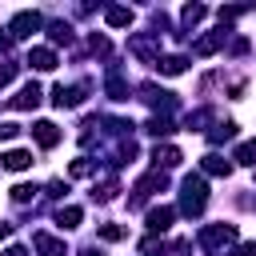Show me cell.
I'll return each instance as SVG.
<instances>
[{
  "label": "cell",
  "mask_w": 256,
  "mask_h": 256,
  "mask_svg": "<svg viewBox=\"0 0 256 256\" xmlns=\"http://www.w3.org/2000/svg\"><path fill=\"white\" fill-rule=\"evenodd\" d=\"M204 208H208V184H204V176H184L180 180V208L176 212H184L188 220H196V216H204Z\"/></svg>",
  "instance_id": "1"
},
{
  "label": "cell",
  "mask_w": 256,
  "mask_h": 256,
  "mask_svg": "<svg viewBox=\"0 0 256 256\" xmlns=\"http://www.w3.org/2000/svg\"><path fill=\"white\" fill-rule=\"evenodd\" d=\"M196 244H200L208 256H220V252H228V248L236 244V224H204L200 236H196Z\"/></svg>",
  "instance_id": "2"
},
{
  "label": "cell",
  "mask_w": 256,
  "mask_h": 256,
  "mask_svg": "<svg viewBox=\"0 0 256 256\" xmlns=\"http://www.w3.org/2000/svg\"><path fill=\"white\" fill-rule=\"evenodd\" d=\"M128 52L144 64H156L160 60V32H132L128 36Z\"/></svg>",
  "instance_id": "3"
},
{
  "label": "cell",
  "mask_w": 256,
  "mask_h": 256,
  "mask_svg": "<svg viewBox=\"0 0 256 256\" xmlns=\"http://www.w3.org/2000/svg\"><path fill=\"white\" fill-rule=\"evenodd\" d=\"M40 28H44V16L32 12V8H24V12H16V16L8 20V40H28V36L40 32Z\"/></svg>",
  "instance_id": "4"
},
{
  "label": "cell",
  "mask_w": 256,
  "mask_h": 256,
  "mask_svg": "<svg viewBox=\"0 0 256 256\" xmlns=\"http://www.w3.org/2000/svg\"><path fill=\"white\" fill-rule=\"evenodd\" d=\"M136 92H140L144 104L156 108V116H168V112L176 108V92H168V88H160V84H140Z\"/></svg>",
  "instance_id": "5"
},
{
  "label": "cell",
  "mask_w": 256,
  "mask_h": 256,
  "mask_svg": "<svg viewBox=\"0 0 256 256\" xmlns=\"http://www.w3.org/2000/svg\"><path fill=\"white\" fill-rule=\"evenodd\" d=\"M164 188H168V172L152 168V172H148V176H144V180L132 188V200H128V204H132V208H140L148 196H156V192H164Z\"/></svg>",
  "instance_id": "6"
},
{
  "label": "cell",
  "mask_w": 256,
  "mask_h": 256,
  "mask_svg": "<svg viewBox=\"0 0 256 256\" xmlns=\"http://www.w3.org/2000/svg\"><path fill=\"white\" fill-rule=\"evenodd\" d=\"M84 96H88V84H56L52 88L56 108H76V104H84Z\"/></svg>",
  "instance_id": "7"
},
{
  "label": "cell",
  "mask_w": 256,
  "mask_h": 256,
  "mask_svg": "<svg viewBox=\"0 0 256 256\" xmlns=\"http://www.w3.org/2000/svg\"><path fill=\"white\" fill-rule=\"evenodd\" d=\"M172 220H176V208H172V204H156V208H148L144 228L156 236V232H168V228H172Z\"/></svg>",
  "instance_id": "8"
},
{
  "label": "cell",
  "mask_w": 256,
  "mask_h": 256,
  "mask_svg": "<svg viewBox=\"0 0 256 256\" xmlns=\"http://www.w3.org/2000/svg\"><path fill=\"white\" fill-rule=\"evenodd\" d=\"M40 100H44V92H40V84H36V80H28V84H24V88H20V92H16V96H12L8 104H12L16 112H28V108H36Z\"/></svg>",
  "instance_id": "9"
},
{
  "label": "cell",
  "mask_w": 256,
  "mask_h": 256,
  "mask_svg": "<svg viewBox=\"0 0 256 256\" xmlns=\"http://www.w3.org/2000/svg\"><path fill=\"white\" fill-rule=\"evenodd\" d=\"M180 160H184V152H180L176 144H156V148H152V168H160V172L176 168Z\"/></svg>",
  "instance_id": "10"
},
{
  "label": "cell",
  "mask_w": 256,
  "mask_h": 256,
  "mask_svg": "<svg viewBox=\"0 0 256 256\" xmlns=\"http://www.w3.org/2000/svg\"><path fill=\"white\" fill-rule=\"evenodd\" d=\"M32 248H36L40 256H68V244H64L60 236H52V232H36V236H32Z\"/></svg>",
  "instance_id": "11"
},
{
  "label": "cell",
  "mask_w": 256,
  "mask_h": 256,
  "mask_svg": "<svg viewBox=\"0 0 256 256\" xmlns=\"http://www.w3.org/2000/svg\"><path fill=\"white\" fill-rule=\"evenodd\" d=\"M224 36H228V28H216V32H204L196 44H192V56H212V52H220L224 48Z\"/></svg>",
  "instance_id": "12"
},
{
  "label": "cell",
  "mask_w": 256,
  "mask_h": 256,
  "mask_svg": "<svg viewBox=\"0 0 256 256\" xmlns=\"http://www.w3.org/2000/svg\"><path fill=\"white\" fill-rule=\"evenodd\" d=\"M24 64H28V68H36V72H52V68L60 64V60H56V52H52V48L36 44V48L28 52V60H24Z\"/></svg>",
  "instance_id": "13"
},
{
  "label": "cell",
  "mask_w": 256,
  "mask_h": 256,
  "mask_svg": "<svg viewBox=\"0 0 256 256\" xmlns=\"http://www.w3.org/2000/svg\"><path fill=\"white\" fill-rule=\"evenodd\" d=\"M32 140H36L40 148H56V144H60V128H56L52 120H36V124H32Z\"/></svg>",
  "instance_id": "14"
},
{
  "label": "cell",
  "mask_w": 256,
  "mask_h": 256,
  "mask_svg": "<svg viewBox=\"0 0 256 256\" xmlns=\"http://www.w3.org/2000/svg\"><path fill=\"white\" fill-rule=\"evenodd\" d=\"M0 168H8V172H28V168H32V152H28V148H8V152L0 156Z\"/></svg>",
  "instance_id": "15"
},
{
  "label": "cell",
  "mask_w": 256,
  "mask_h": 256,
  "mask_svg": "<svg viewBox=\"0 0 256 256\" xmlns=\"http://www.w3.org/2000/svg\"><path fill=\"white\" fill-rule=\"evenodd\" d=\"M104 20H108L112 28H132L136 12H132L128 4H108V8H104Z\"/></svg>",
  "instance_id": "16"
},
{
  "label": "cell",
  "mask_w": 256,
  "mask_h": 256,
  "mask_svg": "<svg viewBox=\"0 0 256 256\" xmlns=\"http://www.w3.org/2000/svg\"><path fill=\"white\" fill-rule=\"evenodd\" d=\"M200 168H204L208 176H232V168H236V164H232V160H224L220 152H208V156L200 160Z\"/></svg>",
  "instance_id": "17"
},
{
  "label": "cell",
  "mask_w": 256,
  "mask_h": 256,
  "mask_svg": "<svg viewBox=\"0 0 256 256\" xmlns=\"http://www.w3.org/2000/svg\"><path fill=\"white\" fill-rule=\"evenodd\" d=\"M156 68H160V76H180V72L188 68V56H180V52L160 56V60H156Z\"/></svg>",
  "instance_id": "18"
},
{
  "label": "cell",
  "mask_w": 256,
  "mask_h": 256,
  "mask_svg": "<svg viewBox=\"0 0 256 256\" xmlns=\"http://www.w3.org/2000/svg\"><path fill=\"white\" fill-rule=\"evenodd\" d=\"M80 220H84V208H76V204H64V208H56V224L68 232V228H80Z\"/></svg>",
  "instance_id": "19"
},
{
  "label": "cell",
  "mask_w": 256,
  "mask_h": 256,
  "mask_svg": "<svg viewBox=\"0 0 256 256\" xmlns=\"http://www.w3.org/2000/svg\"><path fill=\"white\" fill-rule=\"evenodd\" d=\"M104 92H108L112 100H128V80L112 68V72H108V80H104Z\"/></svg>",
  "instance_id": "20"
},
{
  "label": "cell",
  "mask_w": 256,
  "mask_h": 256,
  "mask_svg": "<svg viewBox=\"0 0 256 256\" xmlns=\"http://www.w3.org/2000/svg\"><path fill=\"white\" fill-rule=\"evenodd\" d=\"M236 120H224V124H212L208 128V144H224V140H236Z\"/></svg>",
  "instance_id": "21"
},
{
  "label": "cell",
  "mask_w": 256,
  "mask_h": 256,
  "mask_svg": "<svg viewBox=\"0 0 256 256\" xmlns=\"http://www.w3.org/2000/svg\"><path fill=\"white\" fill-rule=\"evenodd\" d=\"M232 164L256 168V140H244V144H236V152H232Z\"/></svg>",
  "instance_id": "22"
},
{
  "label": "cell",
  "mask_w": 256,
  "mask_h": 256,
  "mask_svg": "<svg viewBox=\"0 0 256 256\" xmlns=\"http://www.w3.org/2000/svg\"><path fill=\"white\" fill-rule=\"evenodd\" d=\"M204 16H208L204 4H184V8H180V24H184V28H196Z\"/></svg>",
  "instance_id": "23"
},
{
  "label": "cell",
  "mask_w": 256,
  "mask_h": 256,
  "mask_svg": "<svg viewBox=\"0 0 256 256\" xmlns=\"http://www.w3.org/2000/svg\"><path fill=\"white\" fill-rule=\"evenodd\" d=\"M48 40H52V44H72V24L52 20V24H48Z\"/></svg>",
  "instance_id": "24"
},
{
  "label": "cell",
  "mask_w": 256,
  "mask_h": 256,
  "mask_svg": "<svg viewBox=\"0 0 256 256\" xmlns=\"http://www.w3.org/2000/svg\"><path fill=\"white\" fill-rule=\"evenodd\" d=\"M208 120H212V108H196V112L184 116V128H188V132H204Z\"/></svg>",
  "instance_id": "25"
},
{
  "label": "cell",
  "mask_w": 256,
  "mask_h": 256,
  "mask_svg": "<svg viewBox=\"0 0 256 256\" xmlns=\"http://www.w3.org/2000/svg\"><path fill=\"white\" fill-rule=\"evenodd\" d=\"M140 132H148V136H168V132H172V120H168V116H148Z\"/></svg>",
  "instance_id": "26"
},
{
  "label": "cell",
  "mask_w": 256,
  "mask_h": 256,
  "mask_svg": "<svg viewBox=\"0 0 256 256\" xmlns=\"http://www.w3.org/2000/svg\"><path fill=\"white\" fill-rule=\"evenodd\" d=\"M244 12H248V4H224V8L216 12V20H220V28H228V24H232L236 16H244Z\"/></svg>",
  "instance_id": "27"
},
{
  "label": "cell",
  "mask_w": 256,
  "mask_h": 256,
  "mask_svg": "<svg viewBox=\"0 0 256 256\" xmlns=\"http://www.w3.org/2000/svg\"><path fill=\"white\" fill-rule=\"evenodd\" d=\"M96 172V164L88 160V156H80V160H72V168H68V176H76V180H84V176H92Z\"/></svg>",
  "instance_id": "28"
},
{
  "label": "cell",
  "mask_w": 256,
  "mask_h": 256,
  "mask_svg": "<svg viewBox=\"0 0 256 256\" xmlns=\"http://www.w3.org/2000/svg\"><path fill=\"white\" fill-rule=\"evenodd\" d=\"M116 192H120V188H116V180H104V184H96V188H92V200H100V204H108V200H112Z\"/></svg>",
  "instance_id": "29"
},
{
  "label": "cell",
  "mask_w": 256,
  "mask_h": 256,
  "mask_svg": "<svg viewBox=\"0 0 256 256\" xmlns=\"http://www.w3.org/2000/svg\"><path fill=\"white\" fill-rule=\"evenodd\" d=\"M36 192H40V188H32V184H16V188H12V200H16V204H28Z\"/></svg>",
  "instance_id": "30"
},
{
  "label": "cell",
  "mask_w": 256,
  "mask_h": 256,
  "mask_svg": "<svg viewBox=\"0 0 256 256\" xmlns=\"http://www.w3.org/2000/svg\"><path fill=\"white\" fill-rule=\"evenodd\" d=\"M16 72H20V64H12V60H4V64H0V88H8V84L16 80Z\"/></svg>",
  "instance_id": "31"
},
{
  "label": "cell",
  "mask_w": 256,
  "mask_h": 256,
  "mask_svg": "<svg viewBox=\"0 0 256 256\" xmlns=\"http://www.w3.org/2000/svg\"><path fill=\"white\" fill-rule=\"evenodd\" d=\"M20 136V124H12V120H0V144H8V140H16Z\"/></svg>",
  "instance_id": "32"
},
{
  "label": "cell",
  "mask_w": 256,
  "mask_h": 256,
  "mask_svg": "<svg viewBox=\"0 0 256 256\" xmlns=\"http://www.w3.org/2000/svg\"><path fill=\"white\" fill-rule=\"evenodd\" d=\"M100 236L104 240H124V228L120 224H100Z\"/></svg>",
  "instance_id": "33"
},
{
  "label": "cell",
  "mask_w": 256,
  "mask_h": 256,
  "mask_svg": "<svg viewBox=\"0 0 256 256\" xmlns=\"http://www.w3.org/2000/svg\"><path fill=\"white\" fill-rule=\"evenodd\" d=\"M228 256H256V240H244V244H236Z\"/></svg>",
  "instance_id": "34"
},
{
  "label": "cell",
  "mask_w": 256,
  "mask_h": 256,
  "mask_svg": "<svg viewBox=\"0 0 256 256\" xmlns=\"http://www.w3.org/2000/svg\"><path fill=\"white\" fill-rule=\"evenodd\" d=\"M88 48H92L96 56H108V40H104V36H92V40H88Z\"/></svg>",
  "instance_id": "35"
},
{
  "label": "cell",
  "mask_w": 256,
  "mask_h": 256,
  "mask_svg": "<svg viewBox=\"0 0 256 256\" xmlns=\"http://www.w3.org/2000/svg\"><path fill=\"white\" fill-rule=\"evenodd\" d=\"M228 52H232V56H240V52H248V40H244V36H236V40L228 44Z\"/></svg>",
  "instance_id": "36"
},
{
  "label": "cell",
  "mask_w": 256,
  "mask_h": 256,
  "mask_svg": "<svg viewBox=\"0 0 256 256\" xmlns=\"http://www.w3.org/2000/svg\"><path fill=\"white\" fill-rule=\"evenodd\" d=\"M64 192H68L64 180H52V184H48V196H64Z\"/></svg>",
  "instance_id": "37"
},
{
  "label": "cell",
  "mask_w": 256,
  "mask_h": 256,
  "mask_svg": "<svg viewBox=\"0 0 256 256\" xmlns=\"http://www.w3.org/2000/svg\"><path fill=\"white\" fill-rule=\"evenodd\" d=\"M0 256H28V248H20V244H8Z\"/></svg>",
  "instance_id": "38"
},
{
  "label": "cell",
  "mask_w": 256,
  "mask_h": 256,
  "mask_svg": "<svg viewBox=\"0 0 256 256\" xmlns=\"http://www.w3.org/2000/svg\"><path fill=\"white\" fill-rule=\"evenodd\" d=\"M8 236H12V224H8V220H0V240H8Z\"/></svg>",
  "instance_id": "39"
},
{
  "label": "cell",
  "mask_w": 256,
  "mask_h": 256,
  "mask_svg": "<svg viewBox=\"0 0 256 256\" xmlns=\"http://www.w3.org/2000/svg\"><path fill=\"white\" fill-rule=\"evenodd\" d=\"M8 48H12V40H8V36H0V56H8Z\"/></svg>",
  "instance_id": "40"
},
{
  "label": "cell",
  "mask_w": 256,
  "mask_h": 256,
  "mask_svg": "<svg viewBox=\"0 0 256 256\" xmlns=\"http://www.w3.org/2000/svg\"><path fill=\"white\" fill-rule=\"evenodd\" d=\"M80 256H104V252H100V248H84Z\"/></svg>",
  "instance_id": "41"
}]
</instances>
